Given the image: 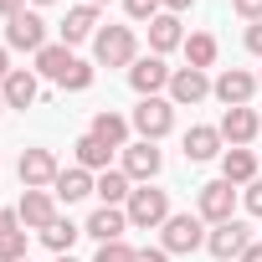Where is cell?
Returning a JSON list of instances; mask_svg holds the SVG:
<instances>
[{
  "mask_svg": "<svg viewBox=\"0 0 262 262\" xmlns=\"http://www.w3.org/2000/svg\"><path fill=\"white\" fill-rule=\"evenodd\" d=\"M93 57H98V67H134V62H139L134 26H103V31L93 36Z\"/></svg>",
  "mask_w": 262,
  "mask_h": 262,
  "instance_id": "cell-1",
  "label": "cell"
},
{
  "mask_svg": "<svg viewBox=\"0 0 262 262\" xmlns=\"http://www.w3.org/2000/svg\"><path fill=\"white\" fill-rule=\"evenodd\" d=\"M123 216H128V226H165L175 211H170V195L165 190H155V185H139L134 195H128V206H123Z\"/></svg>",
  "mask_w": 262,
  "mask_h": 262,
  "instance_id": "cell-2",
  "label": "cell"
},
{
  "mask_svg": "<svg viewBox=\"0 0 262 262\" xmlns=\"http://www.w3.org/2000/svg\"><path fill=\"white\" fill-rule=\"evenodd\" d=\"M139 128V139H149V144H160L170 128H175V103L170 98H139V108H134V118H128Z\"/></svg>",
  "mask_w": 262,
  "mask_h": 262,
  "instance_id": "cell-3",
  "label": "cell"
},
{
  "mask_svg": "<svg viewBox=\"0 0 262 262\" xmlns=\"http://www.w3.org/2000/svg\"><path fill=\"white\" fill-rule=\"evenodd\" d=\"M195 216H201V221H211V226L236 221V185H231V180H211V185H201Z\"/></svg>",
  "mask_w": 262,
  "mask_h": 262,
  "instance_id": "cell-4",
  "label": "cell"
},
{
  "mask_svg": "<svg viewBox=\"0 0 262 262\" xmlns=\"http://www.w3.org/2000/svg\"><path fill=\"white\" fill-rule=\"evenodd\" d=\"M6 47H11V52H31V57H36V52L47 47V21H41L36 11H16V16L6 21Z\"/></svg>",
  "mask_w": 262,
  "mask_h": 262,
  "instance_id": "cell-5",
  "label": "cell"
},
{
  "mask_svg": "<svg viewBox=\"0 0 262 262\" xmlns=\"http://www.w3.org/2000/svg\"><path fill=\"white\" fill-rule=\"evenodd\" d=\"M160 231H165L160 242H165V252H170V257H175V252H195V247H206V221H201V216H190V211L170 216Z\"/></svg>",
  "mask_w": 262,
  "mask_h": 262,
  "instance_id": "cell-6",
  "label": "cell"
},
{
  "mask_svg": "<svg viewBox=\"0 0 262 262\" xmlns=\"http://www.w3.org/2000/svg\"><path fill=\"white\" fill-rule=\"evenodd\" d=\"M247 247H252V231H247L242 221H221V226L206 231V252H211L216 262H231V257H242Z\"/></svg>",
  "mask_w": 262,
  "mask_h": 262,
  "instance_id": "cell-7",
  "label": "cell"
},
{
  "mask_svg": "<svg viewBox=\"0 0 262 262\" xmlns=\"http://www.w3.org/2000/svg\"><path fill=\"white\" fill-rule=\"evenodd\" d=\"M170 67H165V57H139L134 67H128V88H134L139 98H160L165 88H170Z\"/></svg>",
  "mask_w": 262,
  "mask_h": 262,
  "instance_id": "cell-8",
  "label": "cell"
},
{
  "mask_svg": "<svg viewBox=\"0 0 262 262\" xmlns=\"http://www.w3.org/2000/svg\"><path fill=\"white\" fill-rule=\"evenodd\" d=\"M57 175H62V165H57L52 149H26V155H21V185H26V190H52Z\"/></svg>",
  "mask_w": 262,
  "mask_h": 262,
  "instance_id": "cell-9",
  "label": "cell"
},
{
  "mask_svg": "<svg viewBox=\"0 0 262 262\" xmlns=\"http://www.w3.org/2000/svg\"><path fill=\"white\" fill-rule=\"evenodd\" d=\"M216 128H221V139H226L231 149H247V144L262 134V118H257V108H226Z\"/></svg>",
  "mask_w": 262,
  "mask_h": 262,
  "instance_id": "cell-10",
  "label": "cell"
},
{
  "mask_svg": "<svg viewBox=\"0 0 262 262\" xmlns=\"http://www.w3.org/2000/svg\"><path fill=\"white\" fill-rule=\"evenodd\" d=\"M211 93H216L226 108H247V103H252V93H257V77H252V72H242V67H226V72L211 82Z\"/></svg>",
  "mask_w": 262,
  "mask_h": 262,
  "instance_id": "cell-11",
  "label": "cell"
},
{
  "mask_svg": "<svg viewBox=\"0 0 262 262\" xmlns=\"http://www.w3.org/2000/svg\"><path fill=\"white\" fill-rule=\"evenodd\" d=\"M16 216H21L26 231H47V226L57 221V195H52V190H26L21 206H16Z\"/></svg>",
  "mask_w": 262,
  "mask_h": 262,
  "instance_id": "cell-12",
  "label": "cell"
},
{
  "mask_svg": "<svg viewBox=\"0 0 262 262\" xmlns=\"http://www.w3.org/2000/svg\"><path fill=\"white\" fill-rule=\"evenodd\" d=\"M201 98H211V77H206L201 67H180V72L170 77V103H175V108H190V103H201Z\"/></svg>",
  "mask_w": 262,
  "mask_h": 262,
  "instance_id": "cell-13",
  "label": "cell"
},
{
  "mask_svg": "<svg viewBox=\"0 0 262 262\" xmlns=\"http://www.w3.org/2000/svg\"><path fill=\"white\" fill-rule=\"evenodd\" d=\"M160 165H165V155H160L149 139H139V144L123 149V175H128V180H144V185H149V180L160 175Z\"/></svg>",
  "mask_w": 262,
  "mask_h": 262,
  "instance_id": "cell-14",
  "label": "cell"
},
{
  "mask_svg": "<svg viewBox=\"0 0 262 262\" xmlns=\"http://www.w3.org/2000/svg\"><path fill=\"white\" fill-rule=\"evenodd\" d=\"M88 236H98V247L103 242H123V231H128V216H123V206H98L93 216H88V226H82Z\"/></svg>",
  "mask_w": 262,
  "mask_h": 262,
  "instance_id": "cell-15",
  "label": "cell"
},
{
  "mask_svg": "<svg viewBox=\"0 0 262 262\" xmlns=\"http://www.w3.org/2000/svg\"><path fill=\"white\" fill-rule=\"evenodd\" d=\"M0 98H6V108H31V103L41 98V82H36V72L16 67L6 82H0Z\"/></svg>",
  "mask_w": 262,
  "mask_h": 262,
  "instance_id": "cell-16",
  "label": "cell"
},
{
  "mask_svg": "<svg viewBox=\"0 0 262 262\" xmlns=\"http://www.w3.org/2000/svg\"><path fill=\"white\" fill-rule=\"evenodd\" d=\"M221 144H226V139H221V128L195 123L190 134H185V160H190V165H206V160H216V155H221Z\"/></svg>",
  "mask_w": 262,
  "mask_h": 262,
  "instance_id": "cell-17",
  "label": "cell"
},
{
  "mask_svg": "<svg viewBox=\"0 0 262 262\" xmlns=\"http://www.w3.org/2000/svg\"><path fill=\"white\" fill-rule=\"evenodd\" d=\"M128 128H134V123H128L123 113H113V108H103V113L93 118V128H88V134H93V139H103L108 149H128Z\"/></svg>",
  "mask_w": 262,
  "mask_h": 262,
  "instance_id": "cell-18",
  "label": "cell"
},
{
  "mask_svg": "<svg viewBox=\"0 0 262 262\" xmlns=\"http://www.w3.org/2000/svg\"><path fill=\"white\" fill-rule=\"evenodd\" d=\"M88 36H98V6H72L62 21V47H77Z\"/></svg>",
  "mask_w": 262,
  "mask_h": 262,
  "instance_id": "cell-19",
  "label": "cell"
},
{
  "mask_svg": "<svg viewBox=\"0 0 262 262\" xmlns=\"http://www.w3.org/2000/svg\"><path fill=\"white\" fill-rule=\"evenodd\" d=\"M149 47H155V57H165V52H175V47H185V31H180V16H170V11H160V16L149 21Z\"/></svg>",
  "mask_w": 262,
  "mask_h": 262,
  "instance_id": "cell-20",
  "label": "cell"
},
{
  "mask_svg": "<svg viewBox=\"0 0 262 262\" xmlns=\"http://www.w3.org/2000/svg\"><path fill=\"white\" fill-rule=\"evenodd\" d=\"M93 185H98V180H93V170H82V165H72V170H62V175H57V185H52V195L72 206V201H82V195H93Z\"/></svg>",
  "mask_w": 262,
  "mask_h": 262,
  "instance_id": "cell-21",
  "label": "cell"
},
{
  "mask_svg": "<svg viewBox=\"0 0 262 262\" xmlns=\"http://www.w3.org/2000/svg\"><path fill=\"white\" fill-rule=\"evenodd\" d=\"M221 180L252 185V180H257V155H252V149H226V155H221Z\"/></svg>",
  "mask_w": 262,
  "mask_h": 262,
  "instance_id": "cell-22",
  "label": "cell"
},
{
  "mask_svg": "<svg viewBox=\"0 0 262 262\" xmlns=\"http://www.w3.org/2000/svg\"><path fill=\"white\" fill-rule=\"evenodd\" d=\"M93 195H103V206H128V195H134V180H128L123 170H103Z\"/></svg>",
  "mask_w": 262,
  "mask_h": 262,
  "instance_id": "cell-23",
  "label": "cell"
},
{
  "mask_svg": "<svg viewBox=\"0 0 262 262\" xmlns=\"http://www.w3.org/2000/svg\"><path fill=\"white\" fill-rule=\"evenodd\" d=\"M72 62H77V57H72V47H62V41H57V47L47 41V47L36 52V72H41V77H52V82H62Z\"/></svg>",
  "mask_w": 262,
  "mask_h": 262,
  "instance_id": "cell-24",
  "label": "cell"
},
{
  "mask_svg": "<svg viewBox=\"0 0 262 262\" xmlns=\"http://www.w3.org/2000/svg\"><path fill=\"white\" fill-rule=\"evenodd\" d=\"M216 62V36L211 31H195V36H185V67H211Z\"/></svg>",
  "mask_w": 262,
  "mask_h": 262,
  "instance_id": "cell-25",
  "label": "cell"
},
{
  "mask_svg": "<svg viewBox=\"0 0 262 262\" xmlns=\"http://www.w3.org/2000/svg\"><path fill=\"white\" fill-rule=\"evenodd\" d=\"M72 149H77V165H82V170H98V175L108 170V155H113V149H108L103 139H93V134H82V139H77Z\"/></svg>",
  "mask_w": 262,
  "mask_h": 262,
  "instance_id": "cell-26",
  "label": "cell"
},
{
  "mask_svg": "<svg viewBox=\"0 0 262 262\" xmlns=\"http://www.w3.org/2000/svg\"><path fill=\"white\" fill-rule=\"evenodd\" d=\"M36 236H41V242H47V247H52V252H57V257H62V252H72V242H77V236H82V231H77V226H72V221H62V216H57V221H52V226H47V231H36Z\"/></svg>",
  "mask_w": 262,
  "mask_h": 262,
  "instance_id": "cell-27",
  "label": "cell"
},
{
  "mask_svg": "<svg viewBox=\"0 0 262 262\" xmlns=\"http://www.w3.org/2000/svg\"><path fill=\"white\" fill-rule=\"evenodd\" d=\"M62 88H67V93H88V88H93V62H72L67 77H62Z\"/></svg>",
  "mask_w": 262,
  "mask_h": 262,
  "instance_id": "cell-28",
  "label": "cell"
},
{
  "mask_svg": "<svg viewBox=\"0 0 262 262\" xmlns=\"http://www.w3.org/2000/svg\"><path fill=\"white\" fill-rule=\"evenodd\" d=\"M0 262H26V231H11L0 242Z\"/></svg>",
  "mask_w": 262,
  "mask_h": 262,
  "instance_id": "cell-29",
  "label": "cell"
},
{
  "mask_svg": "<svg viewBox=\"0 0 262 262\" xmlns=\"http://www.w3.org/2000/svg\"><path fill=\"white\" fill-rule=\"evenodd\" d=\"M134 257H139V252L128 247V242H103V247H98V262H134Z\"/></svg>",
  "mask_w": 262,
  "mask_h": 262,
  "instance_id": "cell-30",
  "label": "cell"
},
{
  "mask_svg": "<svg viewBox=\"0 0 262 262\" xmlns=\"http://www.w3.org/2000/svg\"><path fill=\"white\" fill-rule=\"evenodd\" d=\"M123 11L134 16V21H155V16L165 11V0H123Z\"/></svg>",
  "mask_w": 262,
  "mask_h": 262,
  "instance_id": "cell-31",
  "label": "cell"
},
{
  "mask_svg": "<svg viewBox=\"0 0 262 262\" xmlns=\"http://www.w3.org/2000/svg\"><path fill=\"white\" fill-rule=\"evenodd\" d=\"M242 206H247L252 216H262V180H252V185L242 190Z\"/></svg>",
  "mask_w": 262,
  "mask_h": 262,
  "instance_id": "cell-32",
  "label": "cell"
},
{
  "mask_svg": "<svg viewBox=\"0 0 262 262\" xmlns=\"http://www.w3.org/2000/svg\"><path fill=\"white\" fill-rule=\"evenodd\" d=\"M231 11L242 21H262V0H231Z\"/></svg>",
  "mask_w": 262,
  "mask_h": 262,
  "instance_id": "cell-33",
  "label": "cell"
},
{
  "mask_svg": "<svg viewBox=\"0 0 262 262\" xmlns=\"http://www.w3.org/2000/svg\"><path fill=\"white\" fill-rule=\"evenodd\" d=\"M11 231H21V216H16L11 206H0V242H6Z\"/></svg>",
  "mask_w": 262,
  "mask_h": 262,
  "instance_id": "cell-34",
  "label": "cell"
},
{
  "mask_svg": "<svg viewBox=\"0 0 262 262\" xmlns=\"http://www.w3.org/2000/svg\"><path fill=\"white\" fill-rule=\"evenodd\" d=\"M247 52H252V57H262V21H252V26H247Z\"/></svg>",
  "mask_w": 262,
  "mask_h": 262,
  "instance_id": "cell-35",
  "label": "cell"
},
{
  "mask_svg": "<svg viewBox=\"0 0 262 262\" xmlns=\"http://www.w3.org/2000/svg\"><path fill=\"white\" fill-rule=\"evenodd\" d=\"M134 262H170V252H165V247H144Z\"/></svg>",
  "mask_w": 262,
  "mask_h": 262,
  "instance_id": "cell-36",
  "label": "cell"
},
{
  "mask_svg": "<svg viewBox=\"0 0 262 262\" xmlns=\"http://www.w3.org/2000/svg\"><path fill=\"white\" fill-rule=\"evenodd\" d=\"M16 11H26V0H0V16H6V21H11Z\"/></svg>",
  "mask_w": 262,
  "mask_h": 262,
  "instance_id": "cell-37",
  "label": "cell"
},
{
  "mask_svg": "<svg viewBox=\"0 0 262 262\" xmlns=\"http://www.w3.org/2000/svg\"><path fill=\"white\" fill-rule=\"evenodd\" d=\"M236 262H262V242H252V247H247V252H242Z\"/></svg>",
  "mask_w": 262,
  "mask_h": 262,
  "instance_id": "cell-38",
  "label": "cell"
},
{
  "mask_svg": "<svg viewBox=\"0 0 262 262\" xmlns=\"http://www.w3.org/2000/svg\"><path fill=\"white\" fill-rule=\"evenodd\" d=\"M11 72H16V67H11V52H6V47H0V82H6Z\"/></svg>",
  "mask_w": 262,
  "mask_h": 262,
  "instance_id": "cell-39",
  "label": "cell"
},
{
  "mask_svg": "<svg viewBox=\"0 0 262 262\" xmlns=\"http://www.w3.org/2000/svg\"><path fill=\"white\" fill-rule=\"evenodd\" d=\"M190 6H195V0H165V11H170V16H180V11H190Z\"/></svg>",
  "mask_w": 262,
  "mask_h": 262,
  "instance_id": "cell-40",
  "label": "cell"
},
{
  "mask_svg": "<svg viewBox=\"0 0 262 262\" xmlns=\"http://www.w3.org/2000/svg\"><path fill=\"white\" fill-rule=\"evenodd\" d=\"M57 262H77V257H72V252H62V257H57Z\"/></svg>",
  "mask_w": 262,
  "mask_h": 262,
  "instance_id": "cell-41",
  "label": "cell"
},
{
  "mask_svg": "<svg viewBox=\"0 0 262 262\" xmlns=\"http://www.w3.org/2000/svg\"><path fill=\"white\" fill-rule=\"evenodd\" d=\"M31 6H52V0H31Z\"/></svg>",
  "mask_w": 262,
  "mask_h": 262,
  "instance_id": "cell-42",
  "label": "cell"
},
{
  "mask_svg": "<svg viewBox=\"0 0 262 262\" xmlns=\"http://www.w3.org/2000/svg\"><path fill=\"white\" fill-rule=\"evenodd\" d=\"M0 113H6V98H0Z\"/></svg>",
  "mask_w": 262,
  "mask_h": 262,
  "instance_id": "cell-43",
  "label": "cell"
},
{
  "mask_svg": "<svg viewBox=\"0 0 262 262\" xmlns=\"http://www.w3.org/2000/svg\"><path fill=\"white\" fill-rule=\"evenodd\" d=\"M88 6H103V0H88Z\"/></svg>",
  "mask_w": 262,
  "mask_h": 262,
  "instance_id": "cell-44",
  "label": "cell"
},
{
  "mask_svg": "<svg viewBox=\"0 0 262 262\" xmlns=\"http://www.w3.org/2000/svg\"><path fill=\"white\" fill-rule=\"evenodd\" d=\"M26 262H31V257H26Z\"/></svg>",
  "mask_w": 262,
  "mask_h": 262,
  "instance_id": "cell-45",
  "label": "cell"
},
{
  "mask_svg": "<svg viewBox=\"0 0 262 262\" xmlns=\"http://www.w3.org/2000/svg\"><path fill=\"white\" fill-rule=\"evenodd\" d=\"M257 118H262V113H257Z\"/></svg>",
  "mask_w": 262,
  "mask_h": 262,
  "instance_id": "cell-46",
  "label": "cell"
}]
</instances>
